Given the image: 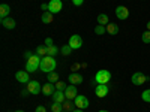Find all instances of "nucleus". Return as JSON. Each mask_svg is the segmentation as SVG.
<instances>
[{"mask_svg":"<svg viewBox=\"0 0 150 112\" xmlns=\"http://www.w3.org/2000/svg\"><path fill=\"white\" fill-rule=\"evenodd\" d=\"M69 84H74V85H77V84H81L83 82V76L80 73H71L69 75V78H68Z\"/></svg>","mask_w":150,"mask_h":112,"instance_id":"15","label":"nucleus"},{"mask_svg":"<svg viewBox=\"0 0 150 112\" xmlns=\"http://www.w3.org/2000/svg\"><path fill=\"white\" fill-rule=\"evenodd\" d=\"M95 33H96V34H99V36H101V34H105V33H107L105 26H101V24H98V26L95 27Z\"/></svg>","mask_w":150,"mask_h":112,"instance_id":"26","label":"nucleus"},{"mask_svg":"<svg viewBox=\"0 0 150 112\" xmlns=\"http://www.w3.org/2000/svg\"><path fill=\"white\" fill-rule=\"evenodd\" d=\"M47 52H48L50 57H56L59 54V49H57L56 45H51V46H47Z\"/></svg>","mask_w":150,"mask_h":112,"instance_id":"22","label":"nucleus"},{"mask_svg":"<svg viewBox=\"0 0 150 112\" xmlns=\"http://www.w3.org/2000/svg\"><path fill=\"white\" fill-rule=\"evenodd\" d=\"M74 103H75V108H78V109H87L89 108V99H87L86 96H77L75 97V100H74Z\"/></svg>","mask_w":150,"mask_h":112,"instance_id":"6","label":"nucleus"},{"mask_svg":"<svg viewBox=\"0 0 150 112\" xmlns=\"http://www.w3.org/2000/svg\"><path fill=\"white\" fill-rule=\"evenodd\" d=\"M15 78H17V81L18 82H21V84H27L30 79H29V72L26 70V72H24V70H20V72H17L15 73Z\"/></svg>","mask_w":150,"mask_h":112,"instance_id":"13","label":"nucleus"},{"mask_svg":"<svg viewBox=\"0 0 150 112\" xmlns=\"http://www.w3.org/2000/svg\"><path fill=\"white\" fill-rule=\"evenodd\" d=\"M42 22H45V24L53 22V14L51 12H44L42 14Z\"/></svg>","mask_w":150,"mask_h":112,"instance_id":"23","label":"nucleus"},{"mask_svg":"<svg viewBox=\"0 0 150 112\" xmlns=\"http://www.w3.org/2000/svg\"><path fill=\"white\" fill-rule=\"evenodd\" d=\"M69 46L72 49H80L83 46V39H81V36L80 34H72L69 37Z\"/></svg>","mask_w":150,"mask_h":112,"instance_id":"7","label":"nucleus"},{"mask_svg":"<svg viewBox=\"0 0 150 112\" xmlns=\"http://www.w3.org/2000/svg\"><path fill=\"white\" fill-rule=\"evenodd\" d=\"M62 111H63V103L54 102V103L51 105V112H62Z\"/></svg>","mask_w":150,"mask_h":112,"instance_id":"24","label":"nucleus"},{"mask_svg":"<svg viewBox=\"0 0 150 112\" xmlns=\"http://www.w3.org/2000/svg\"><path fill=\"white\" fill-rule=\"evenodd\" d=\"M41 9H44V12H48V3H47V5L44 3V5L41 6Z\"/></svg>","mask_w":150,"mask_h":112,"instance_id":"35","label":"nucleus"},{"mask_svg":"<svg viewBox=\"0 0 150 112\" xmlns=\"http://www.w3.org/2000/svg\"><path fill=\"white\" fill-rule=\"evenodd\" d=\"M77 108H75V103H72L71 100H65L63 102V111H68V112H72L75 111Z\"/></svg>","mask_w":150,"mask_h":112,"instance_id":"21","label":"nucleus"},{"mask_svg":"<svg viewBox=\"0 0 150 112\" xmlns=\"http://www.w3.org/2000/svg\"><path fill=\"white\" fill-rule=\"evenodd\" d=\"M108 85L107 84H98L96 87H95V93H96V96L98 97H107V94H108Z\"/></svg>","mask_w":150,"mask_h":112,"instance_id":"11","label":"nucleus"},{"mask_svg":"<svg viewBox=\"0 0 150 112\" xmlns=\"http://www.w3.org/2000/svg\"><path fill=\"white\" fill-rule=\"evenodd\" d=\"M35 112H47V109H45V106H38Z\"/></svg>","mask_w":150,"mask_h":112,"instance_id":"33","label":"nucleus"},{"mask_svg":"<svg viewBox=\"0 0 150 112\" xmlns=\"http://www.w3.org/2000/svg\"><path fill=\"white\" fill-rule=\"evenodd\" d=\"M9 14H11V6L6 3L0 5V18H6L9 17Z\"/></svg>","mask_w":150,"mask_h":112,"instance_id":"18","label":"nucleus"},{"mask_svg":"<svg viewBox=\"0 0 150 112\" xmlns=\"http://www.w3.org/2000/svg\"><path fill=\"white\" fill-rule=\"evenodd\" d=\"M96 21H98V24H101V26H105V27H107V24L110 22V18H108L107 14H99Z\"/></svg>","mask_w":150,"mask_h":112,"instance_id":"19","label":"nucleus"},{"mask_svg":"<svg viewBox=\"0 0 150 112\" xmlns=\"http://www.w3.org/2000/svg\"><path fill=\"white\" fill-rule=\"evenodd\" d=\"M116 17L119 18V20H128V17H129V9L126 8V6H117L116 8Z\"/></svg>","mask_w":150,"mask_h":112,"instance_id":"10","label":"nucleus"},{"mask_svg":"<svg viewBox=\"0 0 150 112\" xmlns=\"http://www.w3.org/2000/svg\"><path fill=\"white\" fill-rule=\"evenodd\" d=\"M141 99H143V100H144V102H147V103H150V88L141 93Z\"/></svg>","mask_w":150,"mask_h":112,"instance_id":"30","label":"nucleus"},{"mask_svg":"<svg viewBox=\"0 0 150 112\" xmlns=\"http://www.w3.org/2000/svg\"><path fill=\"white\" fill-rule=\"evenodd\" d=\"M60 52L63 54V55H66V57H68V55L72 52V48L69 46V43H68V45H63V46H62V49H60Z\"/></svg>","mask_w":150,"mask_h":112,"instance_id":"27","label":"nucleus"},{"mask_svg":"<svg viewBox=\"0 0 150 112\" xmlns=\"http://www.w3.org/2000/svg\"><path fill=\"white\" fill-rule=\"evenodd\" d=\"M99 112H110V111H99Z\"/></svg>","mask_w":150,"mask_h":112,"instance_id":"38","label":"nucleus"},{"mask_svg":"<svg viewBox=\"0 0 150 112\" xmlns=\"http://www.w3.org/2000/svg\"><path fill=\"white\" fill-rule=\"evenodd\" d=\"M62 112H68V111H62Z\"/></svg>","mask_w":150,"mask_h":112,"instance_id":"40","label":"nucleus"},{"mask_svg":"<svg viewBox=\"0 0 150 112\" xmlns=\"http://www.w3.org/2000/svg\"><path fill=\"white\" fill-rule=\"evenodd\" d=\"M63 9V0H50L48 3V12L51 14H59V12Z\"/></svg>","mask_w":150,"mask_h":112,"instance_id":"4","label":"nucleus"},{"mask_svg":"<svg viewBox=\"0 0 150 112\" xmlns=\"http://www.w3.org/2000/svg\"><path fill=\"white\" fill-rule=\"evenodd\" d=\"M53 100L57 102V103H63L66 100V96H65V91H59L56 90V93L53 94Z\"/></svg>","mask_w":150,"mask_h":112,"instance_id":"16","label":"nucleus"},{"mask_svg":"<svg viewBox=\"0 0 150 112\" xmlns=\"http://www.w3.org/2000/svg\"><path fill=\"white\" fill-rule=\"evenodd\" d=\"M15 112H23V111H15Z\"/></svg>","mask_w":150,"mask_h":112,"instance_id":"39","label":"nucleus"},{"mask_svg":"<svg viewBox=\"0 0 150 112\" xmlns=\"http://www.w3.org/2000/svg\"><path fill=\"white\" fill-rule=\"evenodd\" d=\"M27 90L30 91V94H39V93H42V87H41V84L38 82V81H29L27 82Z\"/></svg>","mask_w":150,"mask_h":112,"instance_id":"8","label":"nucleus"},{"mask_svg":"<svg viewBox=\"0 0 150 112\" xmlns=\"http://www.w3.org/2000/svg\"><path fill=\"white\" fill-rule=\"evenodd\" d=\"M45 45L47 46H51L53 45V39H51V37H47V39H45Z\"/></svg>","mask_w":150,"mask_h":112,"instance_id":"32","label":"nucleus"},{"mask_svg":"<svg viewBox=\"0 0 150 112\" xmlns=\"http://www.w3.org/2000/svg\"><path fill=\"white\" fill-rule=\"evenodd\" d=\"M72 112H84V109H78V108H77V109L72 111Z\"/></svg>","mask_w":150,"mask_h":112,"instance_id":"36","label":"nucleus"},{"mask_svg":"<svg viewBox=\"0 0 150 112\" xmlns=\"http://www.w3.org/2000/svg\"><path fill=\"white\" fill-rule=\"evenodd\" d=\"M147 30H150V21L147 22Z\"/></svg>","mask_w":150,"mask_h":112,"instance_id":"37","label":"nucleus"},{"mask_svg":"<svg viewBox=\"0 0 150 112\" xmlns=\"http://www.w3.org/2000/svg\"><path fill=\"white\" fill-rule=\"evenodd\" d=\"M141 41H143L144 43H150V30H147V32H144V33L141 34Z\"/></svg>","mask_w":150,"mask_h":112,"instance_id":"29","label":"nucleus"},{"mask_svg":"<svg viewBox=\"0 0 150 112\" xmlns=\"http://www.w3.org/2000/svg\"><path fill=\"white\" fill-rule=\"evenodd\" d=\"M105 29H107V33L111 34V36H114V34L119 33V26H117L116 22H108Z\"/></svg>","mask_w":150,"mask_h":112,"instance_id":"17","label":"nucleus"},{"mask_svg":"<svg viewBox=\"0 0 150 112\" xmlns=\"http://www.w3.org/2000/svg\"><path fill=\"white\" fill-rule=\"evenodd\" d=\"M56 93V85L53 82H47L42 85V94L45 96H53Z\"/></svg>","mask_w":150,"mask_h":112,"instance_id":"12","label":"nucleus"},{"mask_svg":"<svg viewBox=\"0 0 150 112\" xmlns=\"http://www.w3.org/2000/svg\"><path fill=\"white\" fill-rule=\"evenodd\" d=\"M2 26L5 29H14L15 27V20L14 18H11V17H6V18H2Z\"/></svg>","mask_w":150,"mask_h":112,"instance_id":"14","label":"nucleus"},{"mask_svg":"<svg viewBox=\"0 0 150 112\" xmlns=\"http://www.w3.org/2000/svg\"><path fill=\"white\" fill-rule=\"evenodd\" d=\"M131 81H132V84H134V85H137V87H140V85L146 84V82L149 81V78L146 76L144 73H141V72H137V73H134V75H132V78H131Z\"/></svg>","mask_w":150,"mask_h":112,"instance_id":"5","label":"nucleus"},{"mask_svg":"<svg viewBox=\"0 0 150 112\" xmlns=\"http://www.w3.org/2000/svg\"><path fill=\"white\" fill-rule=\"evenodd\" d=\"M111 79V72L102 69V70H98L95 75V82L96 84H108Z\"/></svg>","mask_w":150,"mask_h":112,"instance_id":"3","label":"nucleus"},{"mask_svg":"<svg viewBox=\"0 0 150 112\" xmlns=\"http://www.w3.org/2000/svg\"><path fill=\"white\" fill-rule=\"evenodd\" d=\"M65 96H66V100H75V97L78 96V91H77V88H75L74 84H71V85L66 87Z\"/></svg>","mask_w":150,"mask_h":112,"instance_id":"9","label":"nucleus"},{"mask_svg":"<svg viewBox=\"0 0 150 112\" xmlns=\"http://www.w3.org/2000/svg\"><path fill=\"white\" fill-rule=\"evenodd\" d=\"M41 60H42V57H39L38 54H33V55H32V57L27 60V63H26V70H27L29 73H33V72H36L38 69H39Z\"/></svg>","mask_w":150,"mask_h":112,"instance_id":"2","label":"nucleus"},{"mask_svg":"<svg viewBox=\"0 0 150 112\" xmlns=\"http://www.w3.org/2000/svg\"><path fill=\"white\" fill-rule=\"evenodd\" d=\"M29 94H30V91H29L27 88H26V90H23V91H21V96H24V97H26V96H29Z\"/></svg>","mask_w":150,"mask_h":112,"instance_id":"34","label":"nucleus"},{"mask_svg":"<svg viewBox=\"0 0 150 112\" xmlns=\"http://www.w3.org/2000/svg\"><path fill=\"white\" fill-rule=\"evenodd\" d=\"M57 67V61L54 57H50V55H45L42 57L41 60V64H39V69L44 72V73H50V72H54V69Z\"/></svg>","mask_w":150,"mask_h":112,"instance_id":"1","label":"nucleus"},{"mask_svg":"<svg viewBox=\"0 0 150 112\" xmlns=\"http://www.w3.org/2000/svg\"><path fill=\"white\" fill-rule=\"evenodd\" d=\"M66 87H68V85H66L63 81H57V82H56V90H59V91H65Z\"/></svg>","mask_w":150,"mask_h":112,"instance_id":"28","label":"nucleus"},{"mask_svg":"<svg viewBox=\"0 0 150 112\" xmlns=\"http://www.w3.org/2000/svg\"><path fill=\"white\" fill-rule=\"evenodd\" d=\"M47 81L48 82H57L59 81V73L57 72H50V73H47Z\"/></svg>","mask_w":150,"mask_h":112,"instance_id":"20","label":"nucleus"},{"mask_svg":"<svg viewBox=\"0 0 150 112\" xmlns=\"http://www.w3.org/2000/svg\"><path fill=\"white\" fill-rule=\"evenodd\" d=\"M72 3H74L75 6H81V5L84 3V0H72Z\"/></svg>","mask_w":150,"mask_h":112,"instance_id":"31","label":"nucleus"},{"mask_svg":"<svg viewBox=\"0 0 150 112\" xmlns=\"http://www.w3.org/2000/svg\"><path fill=\"white\" fill-rule=\"evenodd\" d=\"M36 54L39 55V57H45V55H48V52H47V46H38V48H36Z\"/></svg>","mask_w":150,"mask_h":112,"instance_id":"25","label":"nucleus"}]
</instances>
